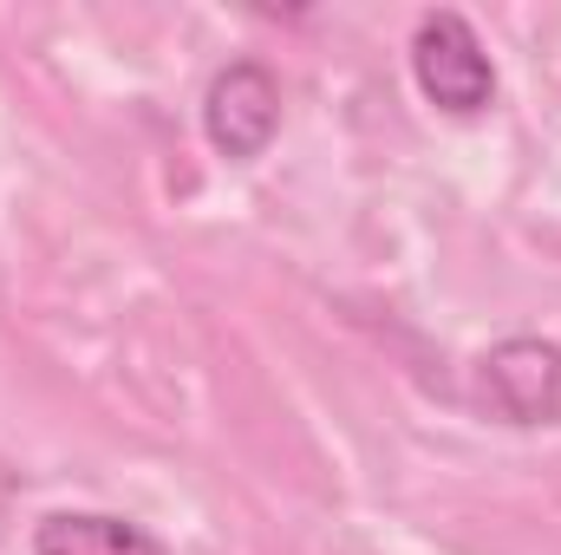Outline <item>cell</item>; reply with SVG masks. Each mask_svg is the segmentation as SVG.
<instances>
[{
    "instance_id": "obj_1",
    "label": "cell",
    "mask_w": 561,
    "mask_h": 555,
    "mask_svg": "<svg viewBox=\"0 0 561 555\" xmlns=\"http://www.w3.org/2000/svg\"><path fill=\"white\" fill-rule=\"evenodd\" d=\"M470 412L510 431H542L561 424V347L542 333H510L490 353H477L470 386H463Z\"/></svg>"
},
{
    "instance_id": "obj_2",
    "label": "cell",
    "mask_w": 561,
    "mask_h": 555,
    "mask_svg": "<svg viewBox=\"0 0 561 555\" xmlns=\"http://www.w3.org/2000/svg\"><path fill=\"white\" fill-rule=\"evenodd\" d=\"M412 86L444 118H483L496 105V59L457 7H431L412 26Z\"/></svg>"
},
{
    "instance_id": "obj_3",
    "label": "cell",
    "mask_w": 561,
    "mask_h": 555,
    "mask_svg": "<svg viewBox=\"0 0 561 555\" xmlns=\"http://www.w3.org/2000/svg\"><path fill=\"white\" fill-rule=\"evenodd\" d=\"M280 132V79L262 59H229L203 92V138L229 163H255Z\"/></svg>"
},
{
    "instance_id": "obj_4",
    "label": "cell",
    "mask_w": 561,
    "mask_h": 555,
    "mask_svg": "<svg viewBox=\"0 0 561 555\" xmlns=\"http://www.w3.org/2000/svg\"><path fill=\"white\" fill-rule=\"evenodd\" d=\"M33 555H170V543L118 510H53L33 523Z\"/></svg>"
}]
</instances>
